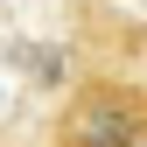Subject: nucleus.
<instances>
[{
    "label": "nucleus",
    "mask_w": 147,
    "mask_h": 147,
    "mask_svg": "<svg viewBox=\"0 0 147 147\" xmlns=\"http://www.w3.org/2000/svg\"><path fill=\"white\" fill-rule=\"evenodd\" d=\"M56 147H147V84L140 77H84L63 98Z\"/></svg>",
    "instance_id": "nucleus-1"
}]
</instances>
